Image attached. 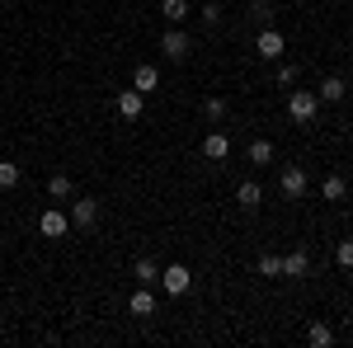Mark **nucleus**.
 Instances as JSON below:
<instances>
[{
    "instance_id": "0eeeda50",
    "label": "nucleus",
    "mask_w": 353,
    "mask_h": 348,
    "mask_svg": "<svg viewBox=\"0 0 353 348\" xmlns=\"http://www.w3.org/2000/svg\"><path fill=\"white\" fill-rule=\"evenodd\" d=\"M161 287H165L170 296H184V292L193 287L189 268H184V264H170V268H161Z\"/></svg>"
},
{
    "instance_id": "9b49d317",
    "label": "nucleus",
    "mask_w": 353,
    "mask_h": 348,
    "mask_svg": "<svg viewBox=\"0 0 353 348\" xmlns=\"http://www.w3.org/2000/svg\"><path fill=\"white\" fill-rule=\"evenodd\" d=\"M128 311H132L137 320H151V316H156V296H151V287H137V292L128 296Z\"/></svg>"
},
{
    "instance_id": "6e6552de",
    "label": "nucleus",
    "mask_w": 353,
    "mask_h": 348,
    "mask_svg": "<svg viewBox=\"0 0 353 348\" xmlns=\"http://www.w3.org/2000/svg\"><path fill=\"white\" fill-rule=\"evenodd\" d=\"M113 108H118V118L132 123V118H141V108H146V94H141V90H118V94H113Z\"/></svg>"
},
{
    "instance_id": "2eb2a0df",
    "label": "nucleus",
    "mask_w": 353,
    "mask_h": 348,
    "mask_svg": "<svg viewBox=\"0 0 353 348\" xmlns=\"http://www.w3.org/2000/svg\"><path fill=\"white\" fill-rule=\"evenodd\" d=\"M132 278L141 283V287H156V283H161V264H156V259H137Z\"/></svg>"
},
{
    "instance_id": "a211bd4d",
    "label": "nucleus",
    "mask_w": 353,
    "mask_h": 348,
    "mask_svg": "<svg viewBox=\"0 0 353 348\" xmlns=\"http://www.w3.org/2000/svg\"><path fill=\"white\" fill-rule=\"evenodd\" d=\"M344 193H349V179H344V174H325V184H321V198H325V203H339Z\"/></svg>"
},
{
    "instance_id": "423d86ee",
    "label": "nucleus",
    "mask_w": 353,
    "mask_h": 348,
    "mask_svg": "<svg viewBox=\"0 0 353 348\" xmlns=\"http://www.w3.org/2000/svg\"><path fill=\"white\" fill-rule=\"evenodd\" d=\"M254 48H259V57H264V61H278V57L288 52V38H283L273 24H264V28H259V38H254Z\"/></svg>"
},
{
    "instance_id": "b1692460",
    "label": "nucleus",
    "mask_w": 353,
    "mask_h": 348,
    "mask_svg": "<svg viewBox=\"0 0 353 348\" xmlns=\"http://www.w3.org/2000/svg\"><path fill=\"white\" fill-rule=\"evenodd\" d=\"M250 19H254L259 28L273 24V5H269V0H254V5H250Z\"/></svg>"
},
{
    "instance_id": "dca6fc26",
    "label": "nucleus",
    "mask_w": 353,
    "mask_h": 348,
    "mask_svg": "<svg viewBox=\"0 0 353 348\" xmlns=\"http://www.w3.org/2000/svg\"><path fill=\"white\" fill-rule=\"evenodd\" d=\"M19 184H24V165L0 161V193H10V188H19Z\"/></svg>"
},
{
    "instance_id": "4468645a",
    "label": "nucleus",
    "mask_w": 353,
    "mask_h": 348,
    "mask_svg": "<svg viewBox=\"0 0 353 348\" xmlns=\"http://www.w3.org/2000/svg\"><path fill=\"white\" fill-rule=\"evenodd\" d=\"M306 268H311V254H306V249L283 254V278H306Z\"/></svg>"
},
{
    "instance_id": "ddd939ff",
    "label": "nucleus",
    "mask_w": 353,
    "mask_h": 348,
    "mask_svg": "<svg viewBox=\"0 0 353 348\" xmlns=\"http://www.w3.org/2000/svg\"><path fill=\"white\" fill-rule=\"evenodd\" d=\"M344 94H349L344 76H325V81H321V90H316V99H321V104H344Z\"/></svg>"
},
{
    "instance_id": "bb28decb",
    "label": "nucleus",
    "mask_w": 353,
    "mask_h": 348,
    "mask_svg": "<svg viewBox=\"0 0 353 348\" xmlns=\"http://www.w3.org/2000/svg\"><path fill=\"white\" fill-rule=\"evenodd\" d=\"M297 81V66H292V61H283V66H278V85H292Z\"/></svg>"
},
{
    "instance_id": "39448f33",
    "label": "nucleus",
    "mask_w": 353,
    "mask_h": 348,
    "mask_svg": "<svg viewBox=\"0 0 353 348\" xmlns=\"http://www.w3.org/2000/svg\"><path fill=\"white\" fill-rule=\"evenodd\" d=\"M278 188H283V198L301 203V198H306V188H311V179H306V170H301V165H288V170L278 174Z\"/></svg>"
},
{
    "instance_id": "f03ea898",
    "label": "nucleus",
    "mask_w": 353,
    "mask_h": 348,
    "mask_svg": "<svg viewBox=\"0 0 353 348\" xmlns=\"http://www.w3.org/2000/svg\"><path fill=\"white\" fill-rule=\"evenodd\" d=\"M66 231H71V216L61 212V207H43V212H38V236H43V240H61Z\"/></svg>"
},
{
    "instance_id": "393cba45",
    "label": "nucleus",
    "mask_w": 353,
    "mask_h": 348,
    "mask_svg": "<svg viewBox=\"0 0 353 348\" xmlns=\"http://www.w3.org/2000/svg\"><path fill=\"white\" fill-rule=\"evenodd\" d=\"M334 264L353 273V240H339V245H334Z\"/></svg>"
},
{
    "instance_id": "cd10ccee",
    "label": "nucleus",
    "mask_w": 353,
    "mask_h": 348,
    "mask_svg": "<svg viewBox=\"0 0 353 348\" xmlns=\"http://www.w3.org/2000/svg\"><path fill=\"white\" fill-rule=\"evenodd\" d=\"M349 221H353V207H349Z\"/></svg>"
},
{
    "instance_id": "f3484780",
    "label": "nucleus",
    "mask_w": 353,
    "mask_h": 348,
    "mask_svg": "<svg viewBox=\"0 0 353 348\" xmlns=\"http://www.w3.org/2000/svg\"><path fill=\"white\" fill-rule=\"evenodd\" d=\"M48 198H57V203L76 198V184H71V174H52V179H48Z\"/></svg>"
},
{
    "instance_id": "f8f14e48",
    "label": "nucleus",
    "mask_w": 353,
    "mask_h": 348,
    "mask_svg": "<svg viewBox=\"0 0 353 348\" xmlns=\"http://www.w3.org/2000/svg\"><path fill=\"white\" fill-rule=\"evenodd\" d=\"M132 90H141V94H156V90H161V71H156L151 61H141V66L132 71Z\"/></svg>"
},
{
    "instance_id": "20e7f679",
    "label": "nucleus",
    "mask_w": 353,
    "mask_h": 348,
    "mask_svg": "<svg viewBox=\"0 0 353 348\" xmlns=\"http://www.w3.org/2000/svg\"><path fill=\"white\" fill-rule=\"evenodd\" d=\"M66 216H71L76 231H94V226H99V198H76Z\"/></svg>"
},
{
    "instance_id": "7ed1b4c3",
    "label": "nucleus",
    "mask_w": 353,
    "mask_h": 348,
    "mask_svg": "<svg viewBox=\"0 0 353 348\" xmlns=\"http://www.w3.org/2000/svg\"><path fill=\"white\" fill-rule=\"evenodd\" d=\"M161 52H165V61H189V52H193L189 33H184L179 24H170V33L161 38Z\"/></svg>"
},
{
    "instance_id": "412c9836",
    "label": "nucleus",
    "mask_w": 353,
    "mask_h": 348,
    "mask_svg": "<svg viewBox=\"0 0 353 348\" xmlns=\"http://www.w3.org/2000/svg\"><path fill=\"white\" fill-rule=\"evenodd\" d=\"M245 156H250V165H273V141H264V136H259V141H250V151H245Z\"/></svg>"
},
{
    "instance_id": "5701e85b",
    "label": "nucleus",
    "mask_w": 353,
    "mask_h": 348,
    "mask_svg": "<svg viewBox=\"0 0 353 348\" xmlns=\"http://www.w3.org/2000/svg\"><path fill=\"white\" fill-rule=\"evenodd\" d=\"M226 113H231V104H226V99H217V94H212V99L203 104V118H208V123H221Z\"/></svg>"
},
{
    "instance_id": "6ab92c4d",
    "label": "nucleus",
    "mask_w": 353,
    "mask_h": 348,
    "mask_svg": "<svg viewBox=\"0 0 353 348\" xmlns=\"http://www.w3.org/2000/svg\"><path fill=\"white\" fill-rule=\"evenodd\" d=\"M306 344H311V348H330V344H334V329H330V325H321V320L306 325Z\"/></svg>"
},
{
    "instance_id": "aec40b11",
    "label": "nucleus",
    "mask_w": 353,
    "mask_h": 348,
    "mask_svg": "<svg viewBox=\"0 0 353 348\" xmlns=\"http://www.w3.org/2000/svg\"><path fill=\"white\" fill-rule=\"evenodd\" d=\"M161 14H165V24H184L189 19V0H165Z\"/></svg>"
},
{
    "instance_id": "f257e3e1",
    "label": "nucleus",
    "mask_w": 353,
    "mask_h": 348,
    "mask_svg": "<svg viewBox=\"0 0 353 348\" xmlns=\"http://www.w3.org/2000/svg\"><path fill=\"white\" fill-rule=\"evenodd\" d=\"M288 113H292V123L311 127V123L321 118V99H316V90H292V94H288Z\"/></svg>"
},
{
    "instance_id": "1a4fd4ad",
    "label": "nucleus",
    "mask_w": 353,
    "mask_h": 348,
    "mask_svg": "<svg viewBox=\"0 0 353 348\" xmlns=\"http://www.w3.org/2000/svg\"><path fill=\"white\" fill-rule=\"evenodd\" d=\"M236 207H241V212H254V207H264V184L245 179V184L236 188Z\"/></svg>"
},
{
    "instance_id": "4be33fe9",
    "label": "nucleus",
    "mask_w": 353,
    "mask_h": 348,
    "mask_svg": "<svg viewBox=\"0 0 353 348\" xmlns=\"http://www.w3.org/2000/svg\"><path fill=\"white\" fill-rule=\"evenodd\" d=\"M259 278H283V254H259Z\"/></svg>"
},
{
    "instance_id": "a878e982",
    "label": "nucleus",
    "mask_w": 353,
    "mask_h": 348,
    "mask_svg": "<svg viewBox=\"0 0 353 348\" xmlns=\"http://www.w3.org/2000/svg\"><path fill=\"white\" fill-rule=\"evenodd\" d=\"M203 24H208V28L221 24V5H217V0H212V5H203Z\"/></svg>"
},
{
    "instance_id": "9d476101",
    "label": "nucleus",
    "mask_w": 353,
    "mask_h": 348,
    "mask_svg": "<svg viewBox=\"0 0 353 348\" xmlns=\"http://www.w3.org/2000/svg\"><path fill=\"white\" fill-rule=\"evenodd\" d=\"M203 156H208L212 165H221L226 156H231V136H226V132H208V136H203Z\"/></svg>"
}]
</instances>
